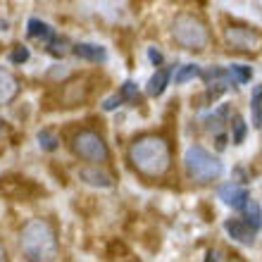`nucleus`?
<instances>
[{
  "label": "nucleus",
  "mask_w": 262,
  "mask_h": 262,
  "mask_svg": "<svg viewBox=\"0 0 262 262\" xmlns=\"http://www.w3.org/2000/svg\"><path fill=\"white\" fill-rule=\"evenodd\" d=\"M72 150L81 160H89V162H107L110 160L107 143L103 141L100 134H96V131H91V129L79 131L72 138Z\"/></svg>",
  "instance_id": "39448f33"
},
{
  "label": "nucleus",
  "mask_w": 262,
  "mask_h": 262,
  "mask_svg": "<svg viewBox=\"0 0 262 262\" xmlns=\"http://www.w3.org/2000/svg\"><path fill=\"white\" fill-rule=\"evenodd\" d=\"M250 117H253V126L262 129V86H257L250 96Z\"/></svg>",
  "instance_id": "f3484780"
},
{
  "label": "nucleus",
  "mask_w": 262,
  "mask_h": 262,
  "mask_svg": "<svg viewBox=\"0 0 262 262\" xmlns=\"http://www.w3.org/2000/svg\"><path fill=\"white\" fill-rule=\"evenodd\" d=\"M224 38L229 48L243 53H257L262 48V34L253 27H227Z\"/></svg>",
  "instance_id": "6e6552de"
},
{
  "label": "nucleus",
  "mask_w": 262,
  "mask_h": 262,
  "mask_svg": "<svg viewBox=\"0 0 262 262\" xmlns=\"http://www.w3.org/2000/svg\"><path fill=\"white\" fill-rule=\"evenodd\" d=\"M224 229H227V234L234 238V241H238V243H243V246H253L255 243V231L246 224L243 220H227L224 222Z\"/></svg>",
  "instance_id": "9d476101"
},
{
  "label": "nucleus",
  "mask_w": 262,
  "mask_h": 262,
  "mask_svg": "<svg viewBox=\"0 0 262 262\" xmlns=\"http://www.w3.org/2000/svg\"><path fill=\"white\" fill-rule=\"evenodd\" d=\"M122 105V98H119V93L117 96H112V98H107L103 103V110H115V107H119Z\"/></svg>",
  "instance_id": "393cba45"
},
{
  "label": "nucleus",
  "mask_w": 262,
  "mask_h": 262,
  "mask_svg": "<svg viewBox=\"0 0 262 262\" xmlns=\"http://www.w3.org/2000/svg\"><path fill=\"white\" fill-rule=\"evenodd\" d=\"M110 253H122V255H126V248L119 241H112L110 243Z\"/></svg>",
  "instance_id": "bb28decb"
},
{
  "label": "nucleus",
  "mask_w": 262,
  "mask_h": 262,
  "mask_svg": "<svg viewBox=\"0 0 262 262\" xmlns=\"http://www.w3.org/2000/svg\"><path fill=\"white\" fill-rule=\"evenodd\" d=\"M0 193L7 195L12 200H29V198H36V195L46 193L43 186L34 184L31 179L27 177H19V174H5L0 177Z\"/></svg>",
  "instance_id": "423d86ee"
},
{
  "label": "nucleus",
  "mask_w": 262,
  "mask_h": 262,
  "mask_svg": "<svg viewBox=\"0 0 262 262\" xmlns=\"http://www.w3.org/2000/svg\"><path fill=\"white\" fill-rule=\"evenodd\" d=\"M79 177H81L86 184H91V186H100V188H110L112 186V179L105 172H96V169H81V172H79Z\"/></svg>",
  "instance_id": "2eb2a0df"
},
{
  "label": "nucleus",
  "mask_w": 262,
  "mask_h": 262,
  "mask_svg": "<svg viewBox=\"0 0 262 262\" xmlns=\"http://www.w3.org/2000/svg\"><path fill=\"white\" fill-rule=\"evenodd\" d=\"M27 36L29 38H34V41L46 43V46H53V41L57 38L55 31H53V27H48L46 21L36 19V17H31V19L27 21Z\"/></svg>",
  "instance_id": "9b49d317"
},
{
  "label": "nucleus",
  "mask_w": 262,
  "mask_h": 262,
  "mask_svg": "<svg viewBox=\"0 0 262 262\" xmlns=\"http://www.w3.org/2000/svg\"><path fill=\"white\" fill-rule=\"evenodd\" d=\"M148 57H150L152 64H162V53L158 48H148Z\"/></svg>",
  "instance_id": "a878e982"
},
{
  "label": "nucleus",
  "mask_w": 262,
  "mask_h": 262,
  "mask_svg": "<svg viewBox=\"0 0 262 262\" xmlns=\"http://www.w3.org/2000/svg\"><path fill=\"white\" fill-rule=\"evenodd\" d=\"M129 162L138 174L160 179L172 167V148L162 136H141L129 145Z\"/></svg>",
  "instance_id": "f257e3e1"
},
{
  "label": "nucleus",
  "mask_w": 262,
  "mask_h": 262,
  "mask_svg": "<svg viewBox=\"0 0 262 262\" xmlns=\"http://www.w3.org/2000/svg\"><path fill=\"white\" fill-rule=\"evenodd\" d=\"M72 53L76 57H81V60H89V62H105L107 60L105 46H98V43H76Z\"/></svg>",
  "instance_id": "f8f14e48"
},
{
  "label": "nucleus",
  "mask_w": 262,
  "mask_h": 262,
  "mask_svg": "<svg viewBox=\"0 0 262 262\" xmlns=\"http://www.w3.org/2000/svg\"><path fill=\"white\" fill-rule=\"evenodd\" d=\"M184 165H186L188 177L198 184H207L212 179H220L224 172L220 158H214L210 150H205L203 145H191L184 155Z\"/></svg>",
  "instance_id": "20e7f679"
},
{
  "label": "nucleus",
  "mask_w": 262,
  "mask_h": 262,
  "mask_svg": "<svg viewBox=\"0 0 262 262\" xmlns=\"http://www.w3.org/2000/svg\"><path fill=\"white\" fill-rule=\"evenodd\" d=\"M27 60H29V48L27 46H21V43L19 46H14L12 53H10V62L12 64H24Z\"/></svg>",
  "instance_id": "4be33fe9"
},
{
  "label": "nucleus",
  "mask_w": 262,
  "mask_h": 262,
  "mask_svg": "<svg viewBox=\"0 0 262 262\" xmlns=\"http://www.w3.org/2000/svg\"><path fill=\"white\" fill-rule=\"evenodd\" d=\"M231 124H234V136H231V141H234V143H243V138H246V122H243L241 117H236Z\"/></svg>",
  "instance_id": "b1692460"
},
{
  "label": "nucleus",
  "mask_w": 262,
  "mask_h": 262,
  "mask_svg": "<svg viewBox=\"0 0 262 262\" xmlns=\"http://www.w3.org/2000/svg\"><path fill=\"white\" fill-rule=\"evenodd\" d=\"M172 36H174V41L186 50H205L210 46V31H207V27L191 12H181L174 17Z\"/></svg>",
  "instance_id": "7ed1b4c3"
},
{
  "label": "nucleus",
  "mask_w": 262,
  "mask_h": 262,
  "mask_svg": "<svg viewBox=\"0 0 262 262\" xmlns=\"http://www.w3.org/2000/svg\"><path fill=\"white\" fill-rule=\"evenodd\" d=\"M38 145H41L43 150L53 152L57 145H60V141H57V136L50 129H41V131H38Z\"/></svg>",
  "instance_id": "412c9836"
},
{
  "label": "nucleus",
  "mask_w": 262,
  "mask_h": 262,
  "mask_svg": "<svg viewBox=\"0 0 262 262\" xmlns=\"http://www.w3.org/2000/svg\"><path fill=\"white\" fill-rule=\"evenodd\" d=\"M93 76L89 74H81V76H74V79H69L67 83L62 86L60 91V100H62V107H74V105H86L91 96H93V91H96V83H89Z\"/></svg>",
  "instance_id": "0eeeda50"
},
{
  "label": "nucleus",
  "mask_w": 262,
  "mask_h": 262,
  "mask_svg": "<svg viewBox=\"0 0 262 262\" xmlns=\"http://www.w3.org/2000/svg\"><path fill=\"white\" fill-rule=\"evenodd\" d=\"M217 195H220V200L224 203V205L234 207V210H243L250 200L248 191H246L243 186H238V184H224V186H220Z\"/></svg>",
  "instance_id": "1a4fd4ad"
},
{
  "label": "nucleus",
  "mask_w": 262,
  "mask_h": 262,
  "mask_svg": "<svg viewBox=\"0 0 262 262\" xmlns=\"http://www.w3.org/2000/svg\"><path fill=\"white\" fill-rule=\"evenodd\" d=\"M246 210V224H248L253 231H260L262 229V210H260V205H257L255 200H248V205L243 207Z\"/></svg>",
  "instance_id": "dca6fc26"
},
{
  "label": "nucleus",
  "mask_w": 262,
  "mask_h": 262,
  "mask_svg": "<svg viewBox=\"0 0 262 262\" xmlns=\"http://www.w3.org/2000/svg\"><path fill=\"white\" fill-rule=\"evenodd\" d=\"M193 76H203V69L198 64H181L177 69V74H174V81L177 83H186L188 79H193Z\"/></svg>",
  "instance_id": "6ab92c4d"
},
{
  "label": "nucleus",
  "mask_w": 262,
  "mask_h": 262,
  "mask_svg": "<svg viewBox=\"0 0 262 262\" xmlns=\"http://www.w3.org/2000/svg\"><path fill=\"white\" fill-rule=\"evenodd\" d=\"M17 93H19V81L7 69L0 67V105L12 103L14 98H17Z\"/></svg>",
  "instance_id": "ddd939ff"
},
{
  "label": "nucleus",
  "mask_w": 262,
  "mask_h": 262,
  "mask_svg": "<svg viewBox=\"0 0 262 262\" xmlns=\"http://www.w3.org/2000/svg\"><path fill=\"white\" fill-rule=\"evenodd\" d=\"M229 76L234 83H248L250 76H253V69L246 67V64H231L229 67Z\"/></svg>",
  "instance_id": "aec40b11"
},
{
  "label": "nucleus",
  "mask_w": 262,
  "mask_h": 262,
  "mask_svg": "<svg viewBox=\"0 0 262 262\" xmlns=\"http://www.w3.org/2000/svg\"><path fill=\"white\" fill-rule=\"evenodd\" d=\"M169 79H172V67H160L158 72L150 76V81H148V93H150V96H160V93H165Z\"/></svg>",
  "instance_id": "4468645a"
},
{
  "label": "nucleus",
  "mask_w": 262,
  "mask_h": 262,
  "mask_svg": "<svg viewBox=\"0 0 262 262\" xmlns=\"http://www.w3.org/2000/svg\"><path fill=\"white\" fill-rule=\"evenodd\" d=\"M0 262H5V248L0 246Z\"/></svg>",
  "instance_id": "cd10ccee"
},
{
  "label": "nucleus",
  "mask_w": 262,
  "mask_h": 262,
  "mask_svg": "<svg viewBox=\"0 0 262 262\" xmlns=\"http://www.w3.org/2000/svg\"><path fill=\"white\" fill-rule=\"evenodd\" d=\"M227 117H229V105H222L220 110H214L212 115H207L205 117V126L220 136V129H222V124H224V119Z\"/></svg>",
  "instance_id": "a211bd4d"
},
{
  "label": "nucleus",
  "mask_w": 262,
  "mask_h": 262,
  "mask_svg": "<svg viewBox=\"0 0 262 262\" xmlns=\"http://www.w3.org/2000/svg\"><path fill=\"white\" fill-rule=\"evenodd\" d=\"M119 98L122 100H131V103H136V98H138V89H136V83L134 81H124L122 83V89H119Z\"/></svg>",
  "instance_id": "5701e85b"
},
{
  "label": "nucleus",
  "mask_w": 262,
  "mask_h": 262,
  "mask_svg": "<svg viewBox=\"0 0 262 262\" xmlns=\"http://www.w3.org/2000/svg\"><path fill=\"white\" fill-rule=\"evenodd\" d=\"M19 246L29 262H53L57 255V234L48 220H31L21 227Z\"/></svg>",
  "instance_id": "f03ea898"
}]
</instances>
